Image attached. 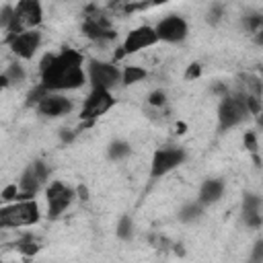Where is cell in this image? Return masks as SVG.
Returning a JSON list of instances; mask_svg holds the SVG:
<instances>
[{
	"label": "cell",
	"mask_w": 263,
	"mask_h": 263,
	"mask_svg": "<svg viewBox=\"0 0 263 263\" xmlns=\"http://www.w3.org/2000/svg\"><path fill=\"white\" fill-rule=\"evenodd\" d=\"M249 115H251V109H249L247 97L238 90H232V92L228 90V95L222 97L218 107V127L220 132L232 129L238 123H242Z\"/></svg>",
	"instance_id": "cell-2"
},
{
	"label": "cell",
	"mask_w": 263,
	"mask_h": 263,
	"mask_svg": "<svg viewBox=\"0 0 263 263\" xmlns=\"http://www.w3.org/2000/svg\"><path fill=\"white\" fill-rule=\"evenodd\" d=\"M242 27H245V31H249V33H253V37L263 29V14H259V12H253V14H247V16H242Z\"/></svg>",
	"instance_id": "cell-21"
},
{
	"label": "cell",
	"mask_w": 263,
	"mask_h": 263,
	"mask_svg": "<svg viewBox=\"0 0 263 263\" xmlns=\"http://www.w3.org/2000/svg\"><path fill=\"white\" fill-rule=\"evenodd\" d=\"M41 86L51 90H74L86 82L82 70V53L72 47H64L60 53H45L39 64Z\"/></svg>",
	"instance_id": "cell-1"
},
{
	"label": "cell",
	"mask_w": 263,
	"mask_h": 263,
	"mask_svg": "<svg viewBox=\"0 0 263 263\" xmlns=\"http://www.w3.org/2000/svg\"><path fill=\"white\" fill-rule=\"evenodd\" d=\"M6 80H8V84H23L25 82V70H23V66L21 64H10L6 70H4V74H2Z\"/></svg>",
	"instance_id": "cell-20"
},
{
	"label": "cell",
	"mask_w": 263,
	"mask_h": 263,
	"mask_svg": "<svg viewBox=\"0 0 263 263\" xmlns=\"http://www.w3.org/2000/svg\"><path fill=\"white\" fill-rule=\"evenodd\" d=\"M156 29V35L160 41H166V43H179L187 37L189 33V27H187V21L179 14H168L164 18L158 21V25L154 27Z\"/></svg>",
	"instance_id": "cell-12"
},
{
	"label": "cell",
	"mask_w": 263,
	"mask_h": 263,
	"mask_svg": "<svg viewBox=\"0 0 263 263\" xmlns=\"http://www.w3.org/2000/svg\"><path fill=\"white\" fill-rule=\"evenodd\" d=\"M47 177H49L47 164L43 160H33L25 168V173H23V177L18 181L21 193H18V199L16 201H29V199H33L35 193H37V189L47 181Z\"/></svg>",
	"instance_id": "cell-7"
},
{
	"label": "cell",
	"mask_w": 263,
	"mask_h": 263,
	"mask_svg": "<svg viewBox=\"0 0 263 263\" xmlns=\"http://www.w3.org/2000/svg\"><path fill=\"white\" fill-rule=\"evenodd\" d=\"M78 195H80V199H88V191H86V187H84V185H80V187H78Z\"/></svg>",
	"instance_id": "cell-33"
},
{
	"label": "cell",
	"mask_w": 263,
	"mask_h": 263,
	"mask_svg": "<svg viewBox=\"0 0 263 263\" xmlns=\"http://www.w3.org/2000/svg\"><path fill=\"white\" fill-rule=\"evenodd\" d=\"M201 203L199 201H195V203H187L181 212H179V220L181 222H193V220H197L199 216H201Z\"/></svg>",
	"instance_id": "cell-23"
},
{
	"label": "cell",
	"mask_w": 263,
	"mask_h": 263,
	"mask_svg": "<svg viewBox=\"0 0 263 263\" xmlns=\"http://www.w3.org/2000/svg\"><path fill=\"white\" fill-rule=\"evenodd\" d=\"M148 103H150L152 107H162V105L166 103V95H164V90H152V92L148 95Z\"/></svg>",
	"instance_id": "cell-29"
},
{
	"label": "cell",
	"mask_w": 263,
	"mask_h": 263,
	"mask_svg": "<svg viewBox=\"0 0 263 263\" xmlns=\"http://www.w3.org/2000/svg\"><path fill=\"white\" fill-rule=\"evenodd\" d=\"M199 76H201V64L191 62V64L187 66V70H185V80H195V78H199Z\"/></svg>",
	"instance_id": "cell-30"
},
{
	"label": "cell",
	"mask_w": 263,
	"mask_h": 263,
	"mask_svg": "<svg viewBox=\"0 0 263 263\" xmlns=\"http://www.w3.org/2000/svg\"><path fill=\"white\" fill-rule=\"evenodd\" d=\"M6 43L10 47V51L16 55V58H23V60H31L35 55V51L39 49L41 45V33L35 29V31H25L21 35H14V37H6Z\"/></svg>",
	"instance_id": "cell-13"
},
{
	"label": "cell",
	"mask_w": 263,
	"mask_h": 263,
	"mask_svg": "<svg viewBox=\"0 0 263 263\" xmlns=\"http://www.w3.org/2000/svg\"><path fill=\"white\" fill-rule=\"evenodd\" d=\"M88 80L92 88H105L111 90L121 82V72L115 64L111 62H101V60H90L88 62Z\"/></svg>",
	"instance_id": "cell-10"
},
{
	"label": "cell",
	"mask_w": 263,
	"mask_h": 263,
	"mask_svg": "<svg viewBox=\"0 0 263 263\" xmlns=\"http://www.w3.org/2000/svg\"><path fill=\"white\" fill-rule=\"evenodd\" d=\"M41 220V212L35 199L29 201H14L0 208V226L2 228H21L33 226Z\"/></svg>",
	"instance_id": "cell-3"
},
{
	"label": "cell",
	"mask_w": 263,
	"mask_h": 263,
	"mask_svg": "<svg viewBox=\"0 0 263 263\" xmlns=\"http://www.w3.org/2000/svg\"><path fill=\"white\" fill-rule=\"evenodd\" d=\"M158 41H160V39H158L154 27H150V25H140V27H136V29H132V31L127 33V37L123 39L119 51H117L113 58H115V60H121L123 55L136 53V51H140V49H146V47H150V45H154V43H158Z\"/></svg>",
	"instance_id": "cell-8"
},
{
	"label": "cell",
	"mask_w": 263,
	"mask_h": 263,
	"mask_svg": "<svg viewBox=\"0 0 263 263\" xmlns=\"http://www.w3.org/2000/svg\"><path fill=\"white\" fill-rule=\"evenodd\" d=\"M82 33L84 37L92 39V41H111L117 37V33L113 31L109 18L97 8V6H86V16H84V23H82Z\"/></svg>",
	"instance_id": "cell-6"
},
{
	"label": "cell",
	"mask_w": 263,
	"mask_h": 263,
	"mask_svg": "<svg viewBox=\"0 0 263 263\" xmlns=\"http://www.w3.org/2000/svg\"><path fill=\"white\" fill-rule=\"evenodd\" d=\"M129 152H132V146H129L127 142H123V140H115V142H111L109 148H107V156H109L111 160L125 158V156H129Z\"/></svg>",
	"instance_id": "cell-18"
},
{
	"label": "cell",
	"mask_w": 263,
	"mask_h": 263,
	"mask_svg": "<svg viewBox=\"0 0 263 263\" xmlns=\"http://www.w3.org/2000/svg\"><path fill=\"white\" fill-rule=\"evenodd\" d=\"M39 249H41V247H39L37 238H33V234H25V236H21V238L16 240V251L23 253V255H27V257L35 255Z\"/></svg>",
	"instance_id": "cell-19"
},
{
	"label": "cell",
	"mask_w": 263,
	"mask_h": 263,
	"mask_svg": "<svg viewBox=\"0 0 263 263\" xmlns=\"http://www.w3.org/2000/svg\"><path fill=\"white\" fill-rule=\"evenodd\" d=\"M185 160V150L179 146H162L154 152L150 162V177H164Z\"/></svg>",
	"instance_id": "cell-9"
},
{
	"label": "cell",
	"mask_w": 263,
	"mask_h": 263,
	"mask_svg": "<svg viewBox=\"0 0 263 263\" xmlns=\"http://www.w3.org/2000/svg\"><path fill=\"white\" fill-rule=\"evenodd\" d=\"M113 105H115V99H113L111 90H105V88H92L90 95L84 99V105H82V111H80L82 127L92 125V121L99 119L101 115H105Z\"/></svg>",
	"instance_id": "cell-5"
},
{
	"label": "cell",
	"mask_w": 263,
	"mask_h": 263,
	"mask_svg": "<svg viewBox=\"0 0 263 263\" xmlns=\"http://www.w3.org/2000/svg\"><path fill=\"white\" fill-rule=\"evenodd\" d=\"M37 111L45 117H62V115H68L72 111V101L62 97V95H53L49 92L39 105H37Z\"/></svg>",
	"instance_id": "cell-14"
},
{
	"label": "cell",
	"mask_w": 263,
	"mask_h": 263,
	"mask_svg": "<svg viewBox=\"0 0 263 263\" xmlns=\"http://www.w3.org/2000/svg\"><path fill=\"white\" fill-rule=\"evenodd\" d=\"M132 234H134V222H132V218L129 216H121L119 222H117V236L123 238V240H127V238H132Z\"/></svg>",
	"instance_id": "cell-24"
},
{
	"label": "cell",
	"mask_w": 263,
	"mask_h": 263,
	"mask_svg": "<svg viewBox=\"0 0 263 263\" xmlns=\"http://www.w3.org/2000/svg\"><path fill=\"white\" fill-rule=\"evenodd\" d=\"M259 78L263 80V66H259Z\"/></svg>",
	"instance_id": "cell-37"
},
{
	"label": "cell",
	"mask_w": 263,
	"mask_h": 263,
	"mask_svg": "<svg viewBox=\"0 0 263 263\" xmlns=\"http://www.w3.org/2000/svg\"><path fill=\"white\" fill-rule=\"evenodd\" d=\"M224 193V181L222 179H205L199 187V203L208 205L222 197Z\"/></svg>",
	"instance_id": "cell-15"
},
{
	"label": "cell",
	"mask_w": 263,
	"mask_h": 263,
	"mask_svg": "<svg viewBox=\"0 0 263 263\" xmlns=\"http://www.w3.org/2000/svg\"><path fill=\"white\" fill-rule=\"evenodd\" d=\"M242 218H245L247 226H251V228H259L263 224V216L261 214H249V216H242Z\"/></svg>",
	"instance_id": "cell-32"
},
{
	"label": "cell",
	"mask_w": 263,
	"mask_h": 263,
	"mask_svg": "<svg viewBox=\"0 0 263 263\" xmlns=\"http://www.w3.org/2000/svg\"><path fill=\"white\" fill-rule=\"evenodd\" d=\"M12 16H14V6H12V4H2V8H0V27H2L4 31L8 29Z\"/></svg>",
	"instance_id": "cell-28"
},
{
	"label": "cell",
	"mask_w": 263,
	"mask_h": 263,
	"mask_svg": "<svg viewBox=\"0 0 263 263\" xmlns=\"http://www.w3.org/2000/svg\"><path fill=\"white\" fill-rule=\"evenodd\" d=\"M222 14H224V4H212L210 8H208V14H205V18H208V23L210 25H218L220 23V18H222Z\"/></svg>",
	"instance_id": "cell-27"
},
{
	"label": "cell",
	"mask_w": 263,
	"mask_h": 263,
	"mask_svg": "<svg viewBox=\"0 0 263 263\" xmlns=\"http://www.w3.org/2000/svg\"><path fill=\"white\" fill-rule=\"evenodd\" d=\"M261 197L255 195V193H247L245 199H242V216H249V214H259L261 210Z\"/></svg>",
	"instance_id": "cell-22"
},
{
	"label": "cell",
	"mask_w": 263,
	"mask_h": 263,
	"mask_svg": "<svg viewBox=\"0 0 263 263\" xmlns=\"http://www.w3.org/2000/svg\"><path fill=\"white\" fill-rule=\"evenodd\" d=\"M43 21V8L37 0H21L14 6V16L6 29V37L21 35L25 31H35Z\"/></svg>",
	"instance_id": "cell-4"
},
{
	"label": "cell",
	"mask_w": 263,
	"mask_h": 263,
	"mask_svg": "<svg viewBox=\"0 0 263 263\" xmlns=\"http://www.w3.org/2000/svg\"><path fill=\"white\" fill-rule=\"evenodd\" d=\"M18 193H21V189L16 187V183H10V185H6L4 189H2V201H4V205H8V203H14L16 199H18Z\"/></svg>",
	"instance_id": "cell-26"
},
{
	"label": "cell",
	"mask_w": 263,
	"mask_h": 263,
	"mask_svg": "<svg viewBox=\"0 0 263 263\" xmlns=\"http://www.w3.org/2000/svg\"><path fill=\"white\" fill-rule=\"evenodd\" d=\"M238 80H240V84H238V92H242V95H247V97H257V99H261V95H263V80L259 78V76H255V74H240L238 76Z\"/></svg>",
	"instance_id": "cell-16"
},
{
	"label": "cell",
	"mask_w": 263,
	"mask_h": 263,
	"mask_svg": "<svg viewBox=\"0 0 263 263\" xmlns=\"http://www.w3.org/2000/svg\"><path fill=\"white\" fill-rule=\"evenodd\" d=\"M242 144H245V148L253 154V158H255V162L259 164L261 160H259V156H257V136H255V132H245V136H242Z\"/></svg>",
	"instance_id": "cell-25"
},
{
	"label": "cell",
	"mask_w": 263,
	"mask_h": 263,
	"mask_svg": "<svg viewBox=\"0 0 263 263\" xmlns=\"http://www.w3.org/2000/svg\"><path fill=\"white\" fill-rule=\"evenodd\" d=\"M185 129H187V125H185V123H177V134H183Z\"/></svg>",
	"instance_id": "cell-35"
},
{
	"label": "cell",
	"mask_w": 263,
	"mask_h": 263,
	"mask_svg": "<svg viewBox=\"0 0 263 263\" xmlns=\"http://www.w3.org/2000/svg\"><path fill=\"white\" fill-rule=\"evenodd\" d=\"M45 195H47V216H49L51 220L60 218V216L64 214V210H66V208L72 203V199H74V191H72L70 187H66L62 181H53V183L47 187Z\"/></svg>",
	"instance_id": "cell-11"
},
{
	"label": "cell",
	"mask_w": 263,
	"mask_h": 263,
	"mask_svg": "<svg viewBox=\"0 0 263 263\" xmlns=\"http://www.w3.org/2000/svg\"><path fill=\"white\" fill-rule=\"evenodd\" d=\"M253 41H255L257 45H263V29H261V31H259V33L253 37Z\"/></svg>",
	"instance_id": "cell-34"
},
{
	"label": "cell",
	"mask_w": 263,
	"mask_h": 263,
	"mask_svg": "<svg viewBox=\"0 0 263 263\" xmlns=\"http://www.w3.org/2000/svg\"><path fill=\"white\" fill-rule=\"evenodd\" d=\"M257 123L263 127V109H261V111H259V115H257Z\"/></svg>",
	"instance_id": "cell-36"
},
{
	"label": "cell",
	"mask_w": 263,
	"mask_h": 263,
	"mask_svg": "<svg viewBox=\"0 0 263 263\" xmlns=\"http://www.w3.org/2000/svg\"><path fill=\"white\" fill-rule=\"evenodd\" d=\"M249 263H263V240H259V242L253 247V253H251Z\"/></svg>",
	"instance_id": "cell-31"
},
{
	"label": "cell",
	"mask_w": 263,
	"mask_h": 263,
	"mask_svg": "<svg viewBox=\"0 0 263 263\" xmlns=\"http://www.w3.org/2000/svg\"><path fill=\"white\" fill-rule=\"evenodd\" d=\"M146 76H148V72L144 68H140V66H125V70L121 72V84L132 86V84L144 80Z\"/></svg>",
	"instance_id": "cell-17"
}]
</instances>
